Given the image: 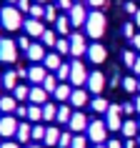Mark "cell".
<instances>
[{
    "mask_svg": "<svg viewBox=\"0 0 140 148\" xmlns=\"http://www.w3.org/2000/svg\"><path fill=\"white\" fill-rule=\"evenodd\" d=\"M5 3H10V5H13V3H18V0H5Z\"/></svg>",
    "mask_w": 140,
    "mask_h": 148,
    "instance_id": "6125c7cd",
    "label": "cell"
},
{
    "mask_svg": "<svg viewBox=\"0 0 140 148\" xmlns=\"http://www.w3.org/2000/svg\"><path fill=\"white\" fill-rule=\"evenodd\" d=\"M23 30L25 35H30V38H43V33L48 30L45 25H43V20H35V18H28L23 23Z\"/></svg>",
    "mask_w": 140,
    "mask_h": 148,
    "instance_id": "7c38bea8",
    "label": "cell"
},
{
    "mask_svg": "<svg viewBox=\"0 0 140 148\" xmlns=\"http://www.w3.org/2000/svg\"><path fill=\"white\" fill-rule=\"evenodd\" d=\"M58 140H60V128H55V125H50L45 131V138H43V146L50 148V146H58Z\"/></svg>",
    "mask_w": 140,
    "mask_h": 148,
    "instance_id": "7402d4cb",
    "label": "cell"
},
{
    "mask_svg": "<svg viewBox=\"0 0 140 148\" xmlns=\"http://www.w3.org/2000/svg\"><path fill=\"white\" fill-rule=\"evenodd\" d=\"M45 125H40V123H35L33 125V140H35V143H43V138H45Z\"/></svg>",
    "mask_w": 140,
    "mask_h": 148,
    "instance_id": "8d00e7d4",
    "label": "cell"
},
{
    "mask_svg": "<svg viewBox=\"0 0 140 148\" xmlns=\"http://www.w3.org/2000/svg\"><path fill=\"white\" fill-rule=\"evenodd\" d=\"M105 28H108V20L103 15L100 10H93V13H88V20H85V35L93 40H100L105 35Z\"/></svg>",
    "mask_w": 140,
    "mask_h": 148,
    "instance_id": "6da1fadb",
    "label": "cell"
},
{
    "mask_svg": "<svg viewBox=\"0 0 140 148\" xmlns=\"http://www.w3.org/2000/svg\"><path fill=\"white\" fill-rule=\"evenodd\" d=\"M55 75H58V80H60V83H65V80H70V63H63L60 68L55 70Z\"/></svg>",
    "mask_w": 140,
    "mask_h": 148,
    "instance_id": "d590c367",
    "label": "cell"
},
{
    "mask_svg": "<svg viewBox=\"0 0 140 148\" xmlns=\"http://www.w3.org/2000/svg\"><path fill=\"white\" fill-rule=\"evenodd\" d=\"M88 93L90 95H100L103 93V88H105V75H103L100 70H93L90 75H88Z\"/></svg>",
    "mask_w": 140,
    "mask_h": 148,
    "instance_id": "9c48e42d",
    "label": "cell"
},
{
    "mask_svg": "<svg viewBox=\"0 0 140 148\" xmlns=\"http://www.w3.org/2000/svg\"><path fill=\"white\" fill-rule=\"evenodd\" d=\"M123 35L128 40H133V38H135V25H133V23H125L123 25Z\"/></svg>",
    "mask_w": 140,
    "mask_h": 148,
    "instance_id": "7bdbcfd3",
    "label": "cell"
},
{
    "mask_svg": "<svg viewBox=\"0 0 140 148\" xmlns=\"http://www.w3.org/2000/svg\"><path fill=\"white\" fill-rule=\"evenodd\" d=\"M108 148H123V146H120V140H108Z\"/></svg>",
    "mask_w": 140,
    "mask_h": 148,
    "instance_id": "db71d44e",
    "label": "cell"
},
{
    "mask_svg": "<svg viewBox=\"0 0 140 148\" xmlns=\"http://www.w3.org/2000/svg\"><path fill=\"white\" fill-rule=\"evenodd\" d=\"M55 53L70 55V38H58V43H55Z\"/></svg>",
    "mask_w": 140,
    "mask_h": 148,
    "instance_id": "1f68e13d",
    "label": "cell"
},
{
    "mask_svg": "<svg viewBox=\"0 0 140 148\" xmlns=\"http://www.w3.org/2000/svg\"><path fill=\"white\" fill-rule=\"evenodd\" d=\"M68 18H70V25H73V28H80V25H85V20H88V10L83 8L80 3H75V5L68 10Z\"/></svg>",
    "mask_w": 140,
    "mask_h": 148,
    "instance_id": "8fae6325",
    "label": "cell"
},
{
    "mask_svg": "<svg viewBox=\"0 0 140 148\" xmlns=\"http://www.w3.org/2000/svg\"><path fill=\"white\" fill-rule=\"evenodd\" d=\"M85 136H88V140H93L95 146H98V143H105V138H108V123H105V121H100V118L90 121Z\"/></svg>",
    "mask_w": 140,
    "mask_h": 148,
    "instance_id": "3957f363",
    "label": "cell"
},
{
    "mask_svg": "<svg viewBox=\"0 0 140 148\" xmlns=\"http://www.w3.org/2000/svg\"><path fill=\"white\" fill-rule=\"evenodd\" d=\"M93 148H108V143H98V146H93Z\"/></svg>",
    "mask_w": 140,
    "mask_h": 148,
    "instance_id": "94428289",
    "label": "cell"
},
{
    "mask_svg": "<svg viewBox=\"0 0 140 148\" xmlns=\"http://www.w3.org/2000/svg\"><path fill=\"white\" fill-rule=\"evenodd\" d=\"M88 75H90V73H88L85 65L80 63V58H75V60L70 63V80L68 83L73 88H83V83H88Z\"/></svg>",
    "mask_w": 140,
    "mask_h": 148,
    "instance_id": "277c9868",
    "label": "cell"
},
{
    "mask_svg": "<svg viewBox=\"0 0 140 148\" xmlns=\"http://www.w3.org/2000/svg\"><path fill=\"white\" fill-rule=\"evenodd\" d=\"M58 5H50V3H48L45 5V23H53L55 25V20H58Z\"/></svg>",
    "mask_w": 140,
    "mask_h": 148,
    "instance_id": "e575fe53",
    "label": "cell"
},
{
    "mask_svg": "<svg viewBox=\"0 0 140 148\" xmlns=\"http://www.w3.org/2000/svg\"><path fill=\"white\" fill-rule=\"evenodd\" d=\"M15 138L20 140V143H28V140H33V125L28 123V121H20V125H18V133Z\"/></svg>",
    "mask_w": 140,
    "mask_h": 148,
    "instance_id": "ffe728a7",
    "label": "cell"
},
{
    "mask_svg": "<svg viewBox=\"0 0 140 148\" xmlns=\"http://www.w3.org/2000/svg\"><path fill=\"white\" fill-rule=\"evenodd\" d=\"M90 108L95 110V113H100V116H105L108 113V108H110V103L103 98V95H95L93 101H90Z\"/></svg>",
    "mask_w": 140,
    "mask_h": 148,
    "instance_id": "d4e9b609",
    "label": "cell"
},
{
    "mask_svg": "<svg viewBox=\"0 0 140 148\" xmlns=\"http://www.w3.org/2000/svg\"><path fill=\"white\" fill-rule=\"evenodd\" d=\"M70 28H73V25H70V18H68V15H60L58 20H55V33H58L60 38H65V35H68Z\"/></svg>",
    "mask_w": 140,
    "mask_h": 148,
    "instance_id": "603a6c76",
    "label": "cell"
},
{
    "mask_svg": "<svg viewBox=\"0 0 140 148\" xmlns=\"http://www.w3.org/2000/svg\"><path fill=\"white\" fill-rule=\"evenodd\" d=\"M28 121H33V123H40V121H43V106H35V103H30V108H28Z\"/></svg>",
    "mask_w": 140,
    "mask_h": 148,
    "instance_id": "83f0119b",
    "label": "cell"
},
{
    "mask_svg": "<svg viewBox=\"0 0 140 148\" xmlns=\"http://www.w3.org/2000/svg\"><path fill=\"white\" fill-rule=\"evenodd\" d=\"M58 86H60V80H58V75H50V73H48V78L43 80V88H45L48 93L53 95L55 90H58Z\"/></svg>",
    "mask_w": 140,
    "mask_h": 148,
    "instance_id": "f546056e",
    "label": "cell"
},
{
    "mask_svg": "<svg viewBox=\"0 0 140 148\" xmlns=\"http://www.w3.org/2000/svg\"><path fill=\"white\" fill-rule=\"evenodd\" d=\"M123 113H125V116H133V113H138V110H135V103H125V106H123Z\"/></svg>",
    "mask_w": 140,
    "mask_h": 148,
    "instance_id": "bcb514c9",
    "label": "cell"
},
{
    "mask_svg": "<svg viewBox=\"0 0 140 148\" xmlns=\"http://www.w3.org/2000/svg\"><path fill=\"white\" fill-rule=\"evenodd\" d=\"M88 3H90V5H93L95 10H100L103 5H105V0H88Z\"/></svg>",
    "mask_w": 140,
    "mask_h": 148,
    "instance_id": "816d5d0a",
    "label": "cell"
},
{
    "mask_svg": "<svg viewBox=\"0 0 140 148\" xmlns=\"http://www.w3.org/2000/svg\"><path fill=\"white\" fill-rule=\"evenodd\" d=\"M135 140H138V146H140V136H138V138H135Z\"/></svg>",
    "mask_w": 140,
    "mask_h": 148,
    "instance_id": "e7e4bbea",
    "label": "cell"
},
{
    "mask_svg": "<svg viewBox=\"0 0 140 148\" xmlns=\"http://www.w3.org/2000/svg\"><path fill=\"white\" fill-rule=\"evenodd\" d=\"M15 116H20V118H28V108H25V106H18V108H15Z\"/></svg>",
    "mask_w": 140,
    "mask_h": 148,
    "instance_id": "c3c4849f",
    "label": "cell"
},
{
    "mask_svg": "<svg viewBox=\"0 0 140 148\" xmlns=\"http://www.w3.org/2000/svg\"><path fill=\"white\" fill-rule=\"evenodd\" d=\"M68 125H70V131H73V133H85V131H88V125H90V118H88L83 110H75Z\"/></svg>",
    "mask_w": 140,
    "mask_h": 148,
    "instance_id": "30bf717a",
    "label": "cell"
},
{
    "mask_svg": "<svg viewBox=\"0 0 140 148\" xmlns=\"http://www.w3.org/2000/svg\"><path fill=\"white\" fill-rule=\"evenodd\" d=\"M48 73H50V70H48L45 65H40V63H35L33 68H28V80H30L33 86H43V80L48 78Z\"/></svg>",
    "mask_w": 140,
    "mask_h": 148,
    "instance_id": "4fadbf2b",
    "label": "cell"
},
{
    "mask_svg": "<svg viewBox=\"0 0 140 148\" xmlns=\"http://www.w3.org/2000/svg\"><path fill=\"white\" fill-rule=\"evenodd\" d=\"M105 55H108L105 45H100V43H93V45H88V58H90L93 63H103V60H105Z\"/></svg>",
    "mask_w": 140,
    "mask_h": 148,
    "instance_id": "e0dca14e",
    "label": "cell"
},
{
    "mask_svg": "<svg viewBox=\"0 0 140 148\" xmlns=\"http://www.w3.org/2000/svg\"><path fill=\"white\" fill-rule=\"evenodd\" d=\"M0 90H3V75H0Z\"/></svg>",
    "mask_w": 140,
    "mask_h": 148,
    "instance_id": "be15d7a7",
    "label": "cell"
},
{
    "mask_svg": "<svg viewBox=\"0 0 140 148\" xmlns=\"http://www.w3.org/2000/svg\"><path fill=\"white\" fill-rule=\"evenodd\" d=\"M40 43L45 48H55V43H58V33L55 30H45L43 33V38H40Z\"/></svg>",
    "mask_w": 140,
    "mask_h": 148,
    "instance_id": "4dcf8cb0",
    "label": "cell"
},
{
    "mask_svg": "<svg viewBox=\"0 0 140 148\" xmlns=\"http://www.w3.org/2000/svg\"><path fill=\"white\" fill-rule=\"evenodd\" d=\"M88 35H80V33H73L70 35V55L73 58H80V55H88Z\"/></svg>",
    "mask_w": 140,
    "mask_h": 148,
    "instance_id": "ba28073f",
    "label": "cell"
},
{
    "mask_svg": "<svg viewBox=\"0 0 140 148\" xmlns=\"http://www.w3.org/2000/svg\"><path fill=\"white\" fill-rule=\"evenodd\" d=\"M55 118H58V106H55V103H45V106H43V121L50 123Z\"/></svg>",
    "mask_w": 140,
    "mask_h": 148,
    "instance_id": "f1b7e54d",
    "label": "cell"
},
{
    "mask_svg": "<svg viewBox=\"0 0 140 148\" xmlns=\"http://www.w3.org/2000/svg\"><path fill=\"white\" fill-rule=\"evenodd\" d=\"M55 5H58L60 10H70L75 3H73V0H55Z\"/></svg>",
    "mask_w": 140,
    "mask_h": 148,
    "instance_id": "f6af8a7d",
    "label": "cell"
},
{
    "mask_svg": "<svg viewBox=\"0 0 140 148\" xmlns=\"http://www.w3.org/2000/svg\"><path fill=\"white\" fill-rule=\"evenodd\" d=\"M13 95H15V101H18V103H20V101H28V98H30V88L20 83V86L13 90Z\"/></svg>",
    "mask_w": 140,
    "mask_h": 148,
    "instance_id": "836d02e7",
    "label": "cell"
},
{
    "mask_svg": "<svg viewBox=\"0 0 140 148\" xmlns=\"http://www.w3.org/2000/svg\"><path fill=\"white\" fill-rule=\"evenodd\" d=\"M73 136H75L73 131L60 133V140H58V146H60V148H70V143H73Z\"/></svg>",
    "mask_w": 140,
    "mask_h": 148,
    "instance_id": "ab89813d",
    "label": "cell"
},
{
    "mask_svg": "<svg viewBox=\"0 0 140 148\" xmlns=\"http://www.w3.org/2000/svg\"><path fill=\"white\" fill-rule=\"evenodd\" d=\"M15 8L20 10V13H30L33 3H30V0H18V3H15Z\"/></svg>",
    "mask_w": 140,
    "mask_h": 148,
    "instance_id": "ee69618b",
    "label": "cell"
},
{
    "mask_svg": "<svg viewBox=\"0 0 140 148\" xmlns=\"http://www.w3.org/2000/svg\"><path fill=\"white\" fill-rule=\"evenodd\" d=\"M123 88L128 90V93H135V90H138V78H133V75H128V78L123 80Z\"/></svg>",
    "mask_w": 140,
    "mask_h": 148,
    "instance_id": "60d3db41",
    "label": "cell"
},
{
    "mask_svg": "<svg viewBox=\"0 0 140 148\" xmlns=\"http://www.w3.org/2000/svg\"><path fill=\"white\" fill-rule=\"evenodd\" d=\"M15 43H18V50H28V48L33 45V43H30V35H20Z\"/></svg>",
    "mask_w": 140,
    "mask_h": 148,
    "instance_id": "b9f144b4",
    "label": "cell"
},
{
    "mask_svg": "<svg viewBox=\"0 0 140 148\" xmlns=\"http://www.w3.org/2000/svg\"><path fill=\"white\" fill-rule=\"evenodd\" d=\"M18 118L15 116H0V138H15L18 133Z\"/></svg>",
    "mask_w": 140,
    "mask_h": 148,
    "instance_id": "8992f818",
    "label": "cell"
},
{
    "mask_svg": "<svg viewBox=\"0 0 140 148\" xmlns=\"http://www.w3.org/2000/svg\"><path fill=\"white\" fill-rule=\"evenodd\" d=\"M30 18H35V20H45V5H40V3H33L30 13H28Z\"/></svg>",
    "mask_w": 140,
    "mask_h": 148,
    "instance_id": "d6a6232c",
    "label": "cell"
},
{
    "mask_svg": "<svg viewBox=\"0 0 140 148\" xmlns=\"http://www.w3.org/2000/svg\"><path fill=\"white\" fill-rule=\"evenodd\" d=\"M0 148H20V146H18V140H5V143H0Z\"/></svg>",
    "mask_w": 140,
    "mask_h": 148,
    "instance_id": "681fc988",
    "label": "cell"
},
{
    "mask_svg": "<svg viewBox=\"0 0 140 148\" xmlns=\"http://www.w3.org/2000/svg\"><path fill=\"white\" fill-rule=\"evenodd\" d=\"M120 133H123L125 138H138V121H123V128H120Z\"/></svg>",
    "mask_w": 140,
    "mask_h": 148,
    "instance_id": "cb8c5ba5",
    "label": "cell"
},
{
    "mask_svg": "<svg viewBox=\"0 0 140 148\" xmlns=\"http://www.w3.org/2000/svg\"><path fill=\"white\" fill-rule=\"evenodd\" d=\"M70 148H88V136H83V133H75V136H73V143H70Z\"/></svg>",
    "mask_w": 140,
    "mask_h": 148,
    "instance_id": "74e56055",
    "label": "cell"
},
{
    "mask_svg": "<svg viewBox=\"0 0 140 148\" xmlns=\"http://www.w3.org/2000/svg\"><path fill=\"white\" fill-rule=\"evenodd\" d=\"M33 3H40V5H48L50 0H33Z\"/></svg>",
    "mask_w": 140,
    "mask_h": 148,
    "instance_id": "91938a15",
    "label": "cell"
},
{
    "mask_svg": "<svg viewBox=\"0 0 140 148\" xmlns=\"http://www.w3.org/2000/svg\"><path fill=\"white\" fill-rule=\"evenodd\" d=\"M28 148H45L43 143H33V146H28Z\"/></svg>",
    "mask_w": 140,
    "mask_h": 148,
    "instance_id": "680465c9",
    "label": "cell"
},
{
    "mask_svg": "<svg viewBox=\"0 0 140 148\" xmlns=\"http://www.w3.org/2000/svg\"><path fill=\"white\" fill-rule=\"evenodd\" d=\"M138 131H140V121H138Z\"/></svg>",
    "mask_w": 140,
    "mask_h": 148,
    "instance_id": "003e7915",
    "label": "cell"
},
{
    "mask_svg": "<svg viewBox=\"0 0 140 148\" xmlns=\"http://www.w3.org/2000/svg\"><path fill=\"white\" fill-rule=\"evenodd\" d=\"M133 48L140 53V33H135V38H133Z\"/></svg>",
    "mask_w": 140,
    "mask_h": 148,
    "instance_id": "f5cc1de1",
    "label": "cell"
},
{
    "mask_svg": "<svg viewBox=\"0 0 140 148\" xmlns=\"http://www.w3.org/2000/svg\"><path fill=\"white\" fill-rule=\"evenodd\" d=\"M70 103H73V106H75L78 110H83V108L88 106V90H85V88H73Z\"/></svg>",
    "mask_w": 140,
    "mask_h": 148,
    "instance_id": "2e32d148",
    "label": "cell"
},
{
    "mask_svg": "<svg viewBox=\"0 0 140 148\" xmlns=\"http://www.w3.org/2000/svg\"><path fill=\"white\" fill-rule=\"evenodd\" d=\"M135 110H138V116H140V95L135 98Z\"/></svg>",
    "mask_w": 140,
    "mask_h": 148,
    "instance_id": "9f6ffc18",
    "label": "cell"
},
{
    "mask_svg": "<svg viewBox=\"0 0 140 148\" xmlns=\"http://www.w3.org/2000/svg\"><path fill=\"white\" fill-rule=\"evenodd\" d=\"M135 60H138V53H135V50H125L123 53V63L128 68H135Z\"/></svg>",
    "mask_w": 140,
    "mask_h": 148,
    "instance_id": "f35d334b",
    "label": "cell"
},
{
    "mask_svg": "<svg viewBox=\"0 0 140 148\" xmlns=\"http://www.w3.org/2000/svg\"><path fill=\"white\" fill-rule=\"evenodd\" d=\"M48 95H50V93H48L43 86H33L30 88V98H28V101L35 103V106H45V103H48Z\"/></svg>",
    "mask_w": 140,
    "mask_h": 148,
    "instance_id": "9a60e30c",
    "label": "cell"
},
{
    "mask_svg": "<svg viewBox=\"0 0 140 148\" xmlns=\"http://www.w3.org/2000/svg\"><path fill=\"white\" fill-rule=\"evenodd\" d=\"M23 13L15 8V5H5V8H0V25L5 28V30H20L23 28Z\"/></svg>",
    "mask_w": 140,
    "mask_h": 148,
    "instance_id": "7a4b0ae2",
    "label": "cell"
},
{
    "mask_svg": "<svg viewBox=\"0 0 140 148\" xmlns=\"http://www.w3.org/2000/svg\"><path fill=\"white\" fill-rule=\"evenodd\" d=\"M25 55H28L33 63H43V60H45V55H48V50H45L43 43H33V45L25 50Z\"/></svg>",
    "mask_w": 140,
    "mask_h": 148,
    "instance_id": "5bb4252c",
    "label": "cell"
},
{
    "mask_svg": "<svg viewBox=\"0 0 140 148\" xmlns=\"http://www.w3.org/2000/svg\"><path fill=\"white\" fill-rule=\"evenodd\" d=\"M60 58H63L60 53H48V55H45V60H43V65H45L48 70H58V68L63 65Z\"/></svg>",
    "mask_w": 140,
    "mask_h": 148,
    "instance_id": "484cf974",
    "label": "cell"
},
{
    "mask_svg": "<svg viewBox=\"0 0 140 148\" xmlns=\"http://www.w3.org/2000/svg\"><path fill=\"white\" fill-rule=\"evenodd\" d=\"M18 60V43L10 38H0V63H15Z\"/></svg>",
    "mask_w": 140,
    "mask_h": 148,
    "instance_id": "5b68a950",
    "label": "cell"
},
{
    "mask_svg": "<svg viewBox=\"0 0 140 148\" xmlns=\"http://www.w3.org/2000/svg\"><path fill=\"white\" fill-rule=\"evenodd\" d=\"M123 148H138V140H135V138H128L123 143Z\"/></svg>",
    "mask_w": 140,
    "mask_h": 148,
    "instance_id": "f907efd6",
    "label": "cell"
},
{
    "mask_svg": "<svg viewBox=\"0 0 140 148\" xmlns=\"http://www.w3.org/2000/svg\"><path fill=\"white\" fill-rule=\"evenodd\" d=\"M133 70H135V75H140V55H138V60H135V68H133Z\"/></svg>",
    "mask_w": 140,
    "mask_h": 148,
    "instance_id": "11a10c76",
    "label": "cell"
},
{
    "mask_svg": "<svg viewBox=\"0 0 140 148\" xmlns=\"http://www.w3.org/2000/svg\"><path fill=\"white\" fill-rule=\"evenodd\" d=\"M18 108V101L15 95H0V113H5V116H13Z\"/></svg>",
    "mask_w": 140,
    "mask_h": 148,
    "instance_id": "d6986e66",
    "label": "cell"
},
{
    "mask_svg": "<svg viewBox=\"0 0 140 148\" xmlns=\"http://www.w3.org/2000/svg\"><path fill=\"white\" fill-rule=\"evenodd\" d=\"M120 116H123V108H120V106H115V103H110L108 113H105L108 131H120V128H123V121H120Z\"/></svg>",
    "mask_w": 140,
    "mask_h": 148,
    "instance_id": "52a82bcc",
    "label": "cell"
},
{
    "mask_svg": "<svg viewBox=\"0 0 140 148\" xmlns=\"http://www.w3.org/2000/svg\"><path fill=\"white\" fill-rule=\"evenodd\" d=\"M125 13H130V15H135V13H138V5H135V3H125Z\"/></svg>",
    "mask_w": 140,
    "mask_h": 148,
    "instance_id": "7dc6e473",
    "label": "cell"
},
{
    "mask_svg": "<svg viewBox=\"0 0 140 148\" xmlns=\"http://www.w3.org/2000/svg\"><path fill=\"white\" fill-rule=\"evenodd\" d=\"M55 101L58 103H70V95H73V86H68V83H60L58 86V90H55Z\"/></svg>",
    "mask_w": 140,
    "mask_h": 148,
    "instance_id": "44dd1931",
    "label": "cell"
},
{
    "mask_svg": "<svg viewBox=\"0 0 140 148\" xmlns=\"http://www.w3.org/2000/svg\"><path fill=\"white\" fill-rule=\"evenodd\" d=\"M138 90H140V80H138Z\"/></svg>",
    "mask_w": 140,
    "mask_h": 148,
    "instance_id": "03108f58",
    "label": "cell"
},
{
    "mask_svg": "<svg viewBox=\"0 0 140 148\" xmlns=\"http://www.w3.org/2000/svg\"><path fill=\"white\" fill-rule=\"evenodd\" d=\"M70 118H73V110H70V106L68 103H60L58 106V123H70Z\"/></svg>",
    "mask_w": 140,
    "mask_h": 148,
    "instance_id": "4316f807",
    "label": "cell"
},
{
    "mask_svg": "<svg viewBox=\"0 0 140 148\" xmlns=\"http://www.w3.org/2000/svg\"><path fill=\"white\" fill-rule=\"evenodd\" d=\"M135 25H140V10L135 13Z\"/></svg>",
    "mask_w": 140,
    "mask_h": 148,
    "instance_id": "6f0895ef",
    "label": "cell"
},
{
    "mask_svg": "<svg viewBox=\"0 0 140 148\" xmlns=\"http://www.w3.org/2000/svg\"><path fill=\"white\" fill-rule=\"evenodd\" d=\"M18 86H20L18 70H5V73H3V88H5V90H15Z\"/></svg>",
    "mask_w": 140,
    "mask_h": 148,
    "instance_id": "ac0fdd59",
    "label": "cell"
}]
</instances>
